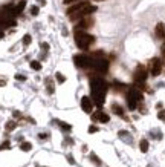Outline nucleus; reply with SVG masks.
I'll list each match as a JSON object with an SVG mask.
<instances>
[{"label": "nucleus", "instance_id": "nucleus-1", "mask_svg": "<svg viewBox=\"0 0 165 167\" xmlns=\"http://www.w3.org/2000/svg\"><path fill=\"white\" fill-rule=\"evenodd\" d=\"M107 83L104 78L96 77L90 80V91H92V101L93 104H96L98 107H101L104 104L106 100V94H107Z\"/></svg>", "mask_w": 165, "mask_h": 167}, {"label": "nucleus", "instance_id": "nucleus-2", "mask_svg": "<svg viewBox=\"0 0 165 167\" xmlns=\"http://www.w3.org/2000/svg\"><path fill=\"white\" fill-rule=\"evenodd\" d=\"M93 12H96V6L95 5H90L89 2H78L75 5H72L67 9L66 14L69 15V19L72 22H77V20L80 22V20L84 19V17L93 14Z\"/></svg>", "mask_w": 165, "mask_h": 167}, {"label": "nucleus", "instance_id": "nucleus-3", "mask_svg": "<svg viewBox=\"0 0 165 167\" xmlns=\"http://www.w3.org/2000/svg\"><path fill=\"white\" fill-rule=\"evenodd\" d=\"M73 38H75L77 46L80 49H82V51L89 49L95 43V37L90 36V34H87L86 31H75V36H73Z\"/></svg>", "mask_w": 165, "mask_h": 167}, {"label": "nucleus", "instance_id": "nucleus-4", "mask_svg": "<svg viewBox=\"0 0 165 167\" xmlns=\"http://www.w3.org/2000/svg\"><path fill=\"white\" fill-rule=\"evenodd\" d=\"M144 100V95L142 92L138 89V87H130L127 92V106L130 110H135L138 107V104Z\"/></svg>", "mask_w": 165, "mask_h": 167}, {"label": "nucleus", "instance_id": "nucleus-5", "mask_svg": "<svg viewBox=\"0 0 165 167\" xmlns=\"http://www.w3.org/2000/svg\"><path fill=\"white\" fill-rule=\"evenodd\" d=\"M147 75H148V72H147L145 66L138 65L136 69H135V72H133V80H135V83H136V87H141V89H144V87H145Z\"/></svg>", "mask_w": 165, "mask_h": 167}, {"label": "nucleus", "instance_id": "nucleus-6", "mask_svg": "<svg viewBox=\"0 0 165 167\" xmlns=\"http://www.w3.org/2000/svg\"><path fill=\"white\" fill-rule=\"evenodd\" d=\"M73 61L78 68H82V69H92L93 66V57H89V55H84V54H78L73 57Z\"/></svg>", "mask_w": 165, "mask_h": 167}, {"label": "nucleus", "instance_id": "nucleus-7", "mask_svg": "<svg viewBox=\"0 0 165 167\" xmlns=\"http://www.w3.org/2000/svg\"><path fill=\"white\" fill-rule=\"evenodd\" d=\"M162 60L161 58H158V57H154V58H151L150 60V65H148V69H150V74L153 75V77H158V75H161V72H162Z\"/></svg>", "mask_w": 165, "mask_h": 167}, {"label": "nucleus", "instance_id": "nucleus-8", "mask_svg": "<svg viewBox=\"0 0 165 167\" xmlns=\"http://www.w3.org/2000/svg\"><path fill=\"white\" fill-rule=\"evenodd\" d=\"M92 69H95L96 72L104 74L109 71V61L104 58H93V66H92Z\"/></svg>", "mask_w": 165, "mask_h": 167}, {"label": "nucleus", "instance_id": "nucleus-9", "mask_svg": "<svg viewBox=\"0 0 165 167\" xmlns=\"http://www.w3.org/2000/svg\"><path fill=\"white\" fill-rule=\"evenodd\" d=\"M93 23H95L93 17H92V15H87V17H84L82 20L78 22V25L75 26V31H86V29L92 28V26H93Z\"/></svg>", "mask_w": 165, "mask_h": 167}, {"label": "nucleus", "instance_id": "nucleus-10", "mask_svg": "<svg viewBox=\"0 0 165 167\" xmlns=\"http://www.w3.org/2000/svg\"><path fill=\"white\" fill-rule=\"evenodd\" d=\"M81 109L90 113L92 109H93V101H92V98H89V97H82L81 98Z\"/></svg>", "mask_w": 165, "mask_h": 167}, {"label": "nucleus", "instance_id": "nucleus-11", "mask_svg": "<svg viewBox=\"0 0 165 167\" xmlns=\"http://www.w3.org/2000/svg\"><path fill=\"white\" fill-rule=\"evenodd\" d=\"M92 120L93 121H101V123H109L110 117L107 115V113H104V112H95L93 115H92Z\"/></svg>", "mask_w": 165, "mask_h": 167}, {"label": "nucleus", "instance_id": "nucleus-12", "mask_svg": "<svg viewBox=\"0 0 165 167\" xmlns=\"http://www.w3.org/2000/svg\"><path fill=\"white\" fill-rule=\"evenodd\" d=\"M156 36L164 40V36H165V25L164 23H158V25H156Z\"/></svg>", "mask_w": 165, "mask_h": 167}, {"label": "nucleus", "instance_id": "nucleus-13", "mask_svg": "<svg viewBox=\"0 0 165 167\" xmlns=\"http://www.w3.org/2000/svg\"><path fill=\"white\" fill-rule=\"evenodd\" d=\"M46 91H48V94H54L55 92V86H54V81L51 80V78H46Z\"/></svg>", "mask_w": 165, "mask_h": 167}, {"label": "nucleus", "instance_id": "nucleus-14", "mask_svg": "<svg viewBox=\"0 0 165 167\" xmlns=\"http://www.w3.org/2000/svg\"><path fill=\"white\" fill-rule=\"evenodd\" d=\"M112 110L116 113V115H119V117H122L124 118V109L119 106V104H116V103H113L112 104Z\"/></svg>", "mask_w": 165, "mask_h": 167}, {"label": "nucleus", "instance_id": "nucleus-15", "mask_svg": "<svg viewBox=\"0 0 165 167\" xmlns=\"http://www.w3.org/2000/svg\"><path fill=\"white\" fill-rule=\"evenodd\" d=\"M139 149H141V152H142V153L148 152V139L142 138V139H141V143H139Z\"/></svg>", "mask_w": 165, "mask_h": 167}, {"label": "nucleus", "instance_id": "nucleus-16", "mask_svg": "<svg viewBox=\"0 0 165 167\" xmlns=\"http://www.w3.org/2000/svg\"><path fill=\"white\" fill-rule=\"evenodd\" d=\"M20 149H22L23 152H29L31 149H32V144L28 143V141H23V143H20Z\"/></svg>", "mask_w": 165, "mask_h": 167}, {"label": "nucleus", "instance_id": "nucleus-17", "mask_svg": "<svg viewBox=\"0 0 165 167\" xmlns=\"http://www.w3.org/2000/svg\"><path fill=\"white\" fill-rule=\"evenodd\" d=\"M25 6H26V2H25V0H22V2H18V5L15 6V11H17V14H22V11L25 9Z\"/></svg>", "mask_w": 165, "mask_h": 167}, {"label": "nucleus", "instance_id": "nucleus-18", "mask_svg": "<svg viewBox=\"0 0 165 167\" xmlns=\"http://www.w3.org/2000/svg\"><path fill=\"white\" fill-rule=\"evenodd\" d=\"M31 68L34 69V71H40V69H41V63H40V61H37V60H32L31 61Z\"/></svg>", "mask_w": 165, "mask_h": 167}, {"label": "nucleus", "instance_id": "nucleus-19", "mask_svg": "<svg viewBox=\"0 0 165 167\" xmlns=\"http://www.w3.org/2000/svg\"><path fill=\"white\" fill-rule=\"evenodd\" d=\"M17 127V124H15V121H8L6 123V126H5V129L8 130V132H11V130H14Z\"/></svg>", "mask_w": 165, "mask_h": 167}, {"label": "nucleus", "instance_id": "nucleus-20", "mask_svg": "<svg viewBox=\"0 0 165 167\" xmlns=\"http://www.w3.org/2000/svg\"><path fill=\"white\" fill-rule=\"evenodd\" d=\"M57 123H58V126H61V129H63V130H66V132L72 130V126H70V124H67V123H63V121H57Z\"/></svg>", "mask_w": 165, "mask_h": 167}, {"label": "nucleus", "instance_id": "nucleus-21", "mask_svg": "<svg viewBox=\"0 0 165 167\" xmlns=\"http://www.w3.org/2000/svg\"><path fill=\"white\" fill-rule=\"evenodd\" d=\"M90 160H92V163H95L96 166H101V164H103V163H101V160H99V158H98L95 153H90Z\"/></svg>", "mask_w": 165, "mask_h": 167}, {"label": "nucleus", "instance_id": "nucleus-22", "mask_svg": "<svg viewBox=\"0 0 165 167\" xmlns=\"http://www.w3.org/2000/svg\"><path fill=\"white\" fill-rule=\"evenodd\" d=\"M31 40H32L31 36H29V34H26V36L23 37V45H25V46H29V45H31Z\"/></svg>", "mask_w": 165, "mask_h": 167}, {"label": "nucleus", "instance_id": "nucleus-23", "mask_svg": "<svg viewBox=\"0 0 165 167\" xmlns=\"http://www.w3.org/2000/svg\"><path fill=\"white\" fill-rule=\"evenodd\" d=\"M55 78H57V81H58V83H64V81H66V78H64V75H63V74H60V72H57V74H55Z\"/></svg>", "mask_w": 165, "mask_h": 167}, {"label": "nucleus", "instance_id": "nucleus-24", "mask_svg": "<svg viewBox=\"0 0 165 167\" xmlns=\"http://www.w3.org/2000/svg\"><path fill=\"white\" fill-rule=\"evenodd\" d=\"M9 147H11V143H9V141H5L2 146H0V150H6V149H9Z\"/></svg>", "mask_w": 165, "mask_h": 167}, {"label": "nucleus", "instance_id": "nucleus-25", "mask_svg": "<svg viewBox=\"0 0 165 167\" xmlns=\"http://www.w3.org/2000/svg\"><path fill=\"white\" fill-rule=\"evenodd\" d=\"M158 118H159L161 121H165V110H164V109H161V110H159V113H158Z\"/></svg>", "mask_w": 165, "mask_h": 167}, {"label": "nucleus", "instance_id": "nucleus-26", "mask_svg": "<svg viewBox=\"0 0 165 167\" xmlns=\"http://www.w3.org/2000/svg\"><path fill=\"white\" fill-rule=\"evenodd\" d=\"M31 14L32 15H38V6H32L31 8Z\"/></svg>", "mask_w": 165, "mask_h": 167}, {"label": "nucleus", "instance_id": "nucleus-27", "mask_svg": "<svg viewBox=\"0 0 165 167\" xmlns=\"http://www.w3.org/2000/svg\"><path fill=\"white\" fill-rule=\"evenodd\" d=\"M95 132H98V127L96 126H90L89 127V134H95Z\"/></svg>", "mask_w": 165, "mask_h": 167}, {"label": "nucleus", "instance_id": "nucleus-28", "mask_svg": "<svg viewBox=\"0 0 165 167\" xmlns=\"http://www.w3.org/2000/svg\"><path fill=\"white\" fill-rule=\"evenodd\" d=\"M15 78H17V80H22V81H25V80H26V77H25V75H20V74H17V75H15Z\"/></svg>", "mask_w": 165, "mask_h": 167}, {"label": "nucleus", "instance_id": "nucleus-29", "mask_svg": "<svg viewBox=\"0 0 165 167\" xmlns=\"http://www.w3.org/2000/svg\"><path fill=\"white\" fill-rule=\"evenodd\" d=\"M73 2H82V0H64V3H66V5H70Z\"/></svg>", "mask_w": 165, "mask_h": 167}, {"label": "nucleus", "instance_id": "nucleus-30", "mask_svg": "<svg viewBox=\"0 0 165 167\" xmlns=\"http://www.w3.org/2000/svg\"><path fill=\"white\" fill-rule=\"evenodd\" d=\"M41 48L48 51V49H49V45H48V43H41Z\"/></svg>", "mask_w": 165, "mask_h": 167}, {"label": "nucleus", "instance_id": "nucleus-31", "mask_svg": "<svg viewBox=\"0 0 165 167\" xmlns=\"http://www.w3.org/2000/svg\"><path fill=\"white\" fill-rule=\"evenodd\" d=\"M14 117H15V118H20L22 115H20V112H14Z\"/></svg>", "mask_w": 165, "mask_h": 167}, {"label": "nucleus", "instance_id": "nucleus-32", "mask_svg": "<svg viewBox=\"0 0 165 167\" xmlns=\"http://www.w3.org/2000/svg\"><path fill=\"white\" fill-rule=\"evenodd\" d=\"M5 83H6L5 80H0V86H5Z\"/></svg>", "mask_w": 165, "mask_h": 167}, {"label": "nucleus", "instance_id": "nucleus-33", "mask_svg": "<svg viewBox=\"0 0 165 167\" xmlns=\"http://www.w3.org/2000/svg\"><path fill=\"white\" fill-rule=\"evenodd\" d=\"M40 3H41V5H44L46 2H44V0H40Z\"/></svg>", "mask_w": 165, "mask_h": 167}, {"label": "nucleus", "instance_id": "nucleus-34", "mask_svg": "<svg viewBox=\"0 0 165 167\" xmlns=\"http://www.w3.org/2000/svg\"><path fill=\"white\" fill-rule=\"evenodd\" d=\"M2 37H3V32H2V31H0V38H2Z\"/></svg>", "mask_w": 165, "mask_h": 167}]
</instances>
